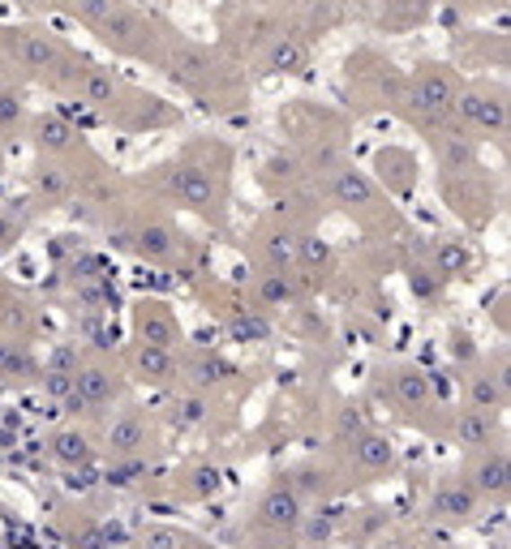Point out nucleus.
<instances>
[{
    "instance_id": "obj_41",
    "label": "nucleus",
    "mask_w": 511,
    "mask_h": 549,
    "mask_svg": "<svg viewBox=\"0 0 511 549\" xmlns=\"http://www.w3.org/2000/svg\"><path fill=\"white\" fill-rule=\"evenodd\" d=\"M112 245H117V249H134V236H129V232H117V236H112Z\"/></svg>"
},
{
    "instance_id": "obj_38",
    "label": "nucleus",
    "mask_w": 511,
    "mask_h": 549,
    "mask_svg": "<svg viewBox=\"0 0 511 549\" xmlns=\"http://www.w3.org/2000/svg\"><path fill=\"white\" fill-rule=\"evenodd\" d=\"M413 288H417L421 296H434V292H438V283H434V279H430L426 271H413Z\"/></svg>"
},
{
    "instance_id": "obj_11",
    "label": "nucleus",
    "mask_w": 511,
    "mask_h": 549,
    "mask_svg": "<svg viewBox=\"0 0 511 549\" xmlns=\"http://www.w3.org/2000/svg\"><path fill=\"white\" fill-rule=\"evenodd\" d=\"M331 189H335V197H339L344 206H366V202L374 197V185L361 177V172H353V168L335 172V185H331Z\"/></svg>"
},
{
    "instance_id": "obj_16",
    "label": "nucleus",
    "mask_w": 511,
    "mask_h": 549,
    "mask_svg": "<svg viewBox=\"0 0 511 549\" xmlns=\"http://www.w3.org/2000/svg\"><path fill=\"white\" fill-rule=\"evenodd\" d=\"M35 142H40L43 151H65V146L74 142V129H69V120L43 117L40 125H35Z\"/></svg>"
},
{
    "instance_id": "obj_26",
    "label": "nucleus",
    "mask_w": 511,
    "mask_h": 549,
    "mask_svg": "<svg viewBox=\"0 0 511 549\" xmlns=\"http://www.w3.org/2000/svg\"><path fill=\"white\" fill-rule=\"evenodd\" d=\"M267 257H271L276 266H293L296 262V240L288 232H276L271 240H267Z\"/></svg>"
},
{
    "instance_id": "obj_29",
    "label": "nucleus",
    "mask_w": 511,
    "mask_h": 549,
    "mask_svg": "<svg viewBox=\"0 0 511 549\" xmlns=\"http://www.w3.org/2000/svg\"><path fill=\"white\" fill-rule=\"evenodd\" d=\"M207 416V404L198 399V395H185V399H177V408H172V421L177 425H198Z\"/></svg>"
},
{
    "instance_id": "obj_25",
    "label": "nucleus",
    "mask_w": 511,
    "mask_h": 549,
    "mask_svg": "<svg viewBox=\"0 0 511 549\" xmlns=\"http://www.w3.org/2000/svg\"><path fill=\"white\" fill-rule=\"evenodd\" d=\"M82 91H86L91 103H112V78L99 74V69H86V74H82Z\"/></svg>"
},
{
    "instance_id": "obj_30",
    "label": "nucleus",
    "mask_w": 511,
    "mask_h": 549,
    "mask_svg": "<svg viewBox=\"0 0 511 549\" xmlns=\"http://www.w3.org/2000/svg\"><path fill=\"white\" fill-rule=\"evenodd\" d=\"M233 373V365H224V361H216V356H202L194 365V378L202 382V387H211V382H219V378H228Z\"/></svg>"
},
{
    "instance_id": "obj_28",
    "label": "nucleus",
    "mask_w": 511,
    "mask_h": 549,
    "mask_svg": "<svg viewBox=\"0 0 511 549\" xmlns=\"http://www.w3.org/2000/svg\"><path fill=\"white\" fill-rule=\"evenodd\" d=\"M438 266H443L447 274L464 271V266H469V249L455 245V240H443V245H438Z\"/></svg>"
},
{
    "instance_id": "obj_8",
    "label": "nucleus",
    "mask_w": 511,
    "mask_h": 549,
    "mask_svg": "<svg viewBox=\"0 0 511 549\" xmlns=\"http://www.w3.org/2000/svg\"><path fill=\"white\" fill-rule=\"evenodd\" d=\"M74 391L82 395L86 408H99V404H108V399L117 395V382L103 370H86V373H74Z\"/></svg>"
},
{
    "instance_id": "obj_2",
    "label": "nucleus",
    "mask_w": 511,
    "mask_h": 549,
    "mask_svg": "<svg viewBox=\"0 0 511 549\" xmlns=\"http://www.w3.org/2000/svg\"><path fill=\"white\" fill-rule=\"evenodd\" d=\"M413 103L421 112H447L455 103V82L447 74H421L413 82Z\"/></svg>"
},
{
    "instance_id": "obj_21",
    "label": "nucleus",
    "mask_w": 511,
    "mask_h": 549,
    "mask_svg": "<svg viewBox=\"0 0 511 549\" xmlns=\"http://www.w3.org/2000/svg\"><path fill=\"white\" fill-rule=\"evenodd\" d=\"M434 510L443 519H464V515H472V490H443L438 502H434Z\"/></svg>"
},
{
    "instance_id": "obj_6",
    "label": "nucleus",
    "mask_w": 511,
    "mask_h": 549,
    "mask_svg": "<svg viewBox=\"0 0 511 549\" xmlns=\"http://www.w3.org/2000/svg\"><path fill=\"white\" fill-rule=\"evenodd\" d=\"M99 35H103V43H112V48H125V52H129V48H138L134 35H142V22L134 18L129 9H120L117 4L108 18L99 22Z\"/></svg>"
},
{
    "instance_id": "obj_24",
    "label": "nucleus",
    "mask_w": 511,
    "mask_h": 549,
    "mask_svg": "<svg viewBox=\"0 0 511 549\" xmlns=\"http://www.w3.org/2000/svg\"><path fill=\"white\" fill-rule=\"evenodd\" d=\"M35 189H40L43 197H65L69 194V177H65L60 168H40V172H35Z\"/></svg>"
},
{
    "instance_id": "obj_40",
    "label": "nucleus",
    "mask_w": 511,
    "mask_h": 549,
    "mask_svg": "<svg viewBox=\"0 0 511 549\" xmlns=\"http://www.w3.org/2000/svg\"><path fill=\"white\" fill-rule=\"evenodd\" d=\"M339 430H344V433H357V430H361V416H357V412H344V421H339Z\"/></svg>"
},
{
    "instance_id": "obj_1",
    "label": "nucleus",
    "mask_w": 511,
    "mask_h": 549,
    "mask_svg": "<svg viewBox=\"0 0 511 549\" xmlns=\"http://www.w3.org/2000/svg\"><path fill=\"white\" fill-rule=\"evenodd\" d=\"M168 185H172V194L185 202V206H194V211H211V202H216V185L207 172H198V168H177V172H168Z\"/></svg>"
},
{
    "instance_id": "obj_9",
    "label": "nucleus",
    "mask_w": 511,
    "mask_h": 549,
    "mask_svg": "<svg viewBox=\"0 0 511 549\" xmlns=\"http://www.w3.org/2000/svg\"><path fill=\"white\" fill-rule=\"evenodd\" d=\"M108 447H112L117 455H134L138 447H146V425H142L138 416H120V421H112Z\"/></svg>"
},
{
    "instance_id": "obj_5",
    "label": "nucleus",
    "mask_w": 511,
    "mask_h": 549,
    "mask_svg": "<svg viewBox=\"0 0 511 549\" xmlns=\"http://www.w3.org/2000/svg\"><path fill=\"white\" fill-rule=\"evenodd\" d=\"M168 78L181 82V86L202 91L207 78H211V60L202 57V52H194V48H181V52H172V60H168Z\"/></svg>"
},
{
    "instance_id": "obj_13",
    "label": "nucleus",
    "mask_w": 511,
    "mask_h": 549,
    "mask_svg": "<svg viewBox=\"0 0 511 549\" xmlns=\"http://www.w3.org/2000/svg\"><path fill=\"white\" fill-rule=\"evenodd\" d=\"M52 455H57L60 464H69V468H78V464H91V442L82 438V433L65 430L52 438Z\"/></svg>"
},
{
    "instance_id": "obj_7",
    "label": "nucleus",
    "mask_w": 511,
    "mask_h": 549,
    "mask_svg": "<svg viewBox=\"0 0 511 549\" xmlns=\"http://www.w3.org/2000/svg\"><path fill=\"white\" fill-rule=\"evenodd\" d=\"M134 249H138L142 257H151V262H168V257L177 254V240H172V232H168L163 223H146V228L134 236Z\"/></svg>"
},
{
    "instance_id": "obj_15",
    "label": "nucleus",
    "mask_w": 511,
    "mask_h": 549,
    "mask_svg": "<svg viewBox=\"0 0 511 549\" xmlns=\"http://www.w3.org/2000/svg\"><path fill=\"white\" fill-rule=\"evenodd\" d=\"M455 438H460L464 447L490 442V412H464V416L455 421Z\"/></svg>"
},
{
    "instance_id": "obj_37",
    "label": "nucleus",
    "mask_w": 511,
    "mask_h": 549,
    "mask_svg": "<svg viewBox=\"0 0 511 549\" xmlns=\"http://www.w3.org/2000/svg\"><path fill=\"white\" fill-rule=\"evenodd\" d=\"M18 95H4V91H0V125H13V120H18Z\"/></svg>"
},
{
    "instance_id": "obj_33",
    "label": "nucleus",
    "mask_w": 511,
    "mask_h": 549,
    "mask_svg": "<svg viewBox=\"0 0 511 549\" xmlns=\"http://www.w3.org/2000/svg\"><path fill=\"white\" fill-rule=\"evenodd\" d=\"M0 373H31L26 353H18V348H4V344H0Z\"/></svg>"
},
{
    "instance_id": "obj_10",
    "label": "nucleus",
    "mask_w": 511,
    "mask_h": 549,
    "mask_svg": "<svg viewBox=\"0 0 511 549\" xmlns=\"http://www.w3.org/2000/svg\"><path fill=\"white\" fill-rule=\"evenodd\" d=\"M460 112H464L469 120H477L481 129H494V134L507 125V112H503V103H498V99H486V95H469L464 103H460Z\"/></svg>"
},
{
    "instance_id": "obj_31",
    "label": "nucleus",
    "mask_w": 511,
    "mask_h": 549,
    "mask_svg": "<svg viewBox=\"0 0 511 549\" xmlns=\"http://www.w3.org/2000/svg\"><path fill=\"white\" fill-rule=\"evenodd\" d=\"M288 296H293V283H288L284 274H267V279H262V301H267V305H284Z\"/></svg>"
},
{
    "instance_id": "obj_17",
    "label": "nucleus",
    "mask_w": 511,
    "mask_h": 549,
    "mask_svg": "<svg viewBox=\"0 0 511 549\" xmlns=\"http://www.w3.org/2000/svg\"><path fill=\"white\" fill-rule=\"evenodd\" d=\"M395 395L409 404V408H421L426 399H430V378L417 370H404L400 378H395Z\"/></svg>"
},
{
    "instance_id": "obj_34",
    "label": "nucleus",
    "mask_w": 511,
    "mask_h": 549,
    "mask_svg": "<svg viewBox=\"0 0 511 549\" xmlns=\"http://www.w3.org/2000/svg\"><path fill=\"white\" fill-rule=\"evenodd\" d=\"M43 387H48V395H57V399H69L74 395V373H48Z\"/></svg>"
},
{
    "instance_id": "obj_20",
    "label": "nucleus",
    "mask_w": 511,
    "mask_h": 549,
    "mask_svg": "<svg viewBox=\"0 0 511 549\" xmlns=\"http://www.w3.org/2000/svg\"><path fill=\"white\" fill-rule=\"evenodd\" d=\"M477 490L481 493L507 490V459H503V455H494V459H486V464L477 468Z\"/></svg>"
},
{
    "instance_id": "obj_36",
    "label": "nucleus",
    "mask_w": 511,
    "mask_h": 549,
    "mask_svg": "<svg viewBox=\"0 0 511 549\" xmlns=\"http://www.w3.org/2000/svg\"><path fill=\"white\" fill-rule=\"evenodd\" d=\"M74 365H78V353H74V348H57V356H52V373H74Z\"/></svg>"
},
{
    "instance_id": "obj_22",
    "label": "nucleus",
    "mask_w": 511,
    "mask_h": 549,
    "mask_svg": "<svg viewBox=\"0 0 511 549\" xmlns=\"http://www.w3.org/2000/svg\"><path fill=\"white\" fill-rule=\"evenodd\" d=\"M498 399H503V382L498 378H472V404H477V412L498 408Z\"/></svg>"
},
{
    "instance_id": "obj_4",
    "label": "nucleus",
    "mask_w": 511,
    "mask_h": 549,
    "mask_svg": "<svg viewBox=\"0 0 511 549\" xmlns=\"http://www.w3.org/2000/svg\"><path fill=\"white\" fill-rule=\"evenodd\" d=\"M262 519H267L271 528H296V524H301V498H296L293 485L267 490V498H262Z\"/></svg>"
},
{
    "instance_id": "obj_27",
    "label": "nucleus",
    "mask_w": 511,
    "mask_h": 549,
    "mask_svg": "<svg viewBox=\"0 0 511 549\" xmlns=\"http://www.w3.org/2000/svg\"><path fill=\"white\" fill-rule=\"evenodd\" d=\"M233 335L236 339H267L271 327H267V318H258V314H236L233 318Z\"/></svg>"
},
{
    "instance_id": "obj_19",
    "label": "nucleus",
    "mask_w": 511,
    "mask_h": 549,
    "mask_svg": "<svg viewBox=\"0 0 511 549\" xmlns=\"http://www.w3.org/2000/svg\"><path fill=\"white\" fill-rule=\"evenodd\" d=\"M138 365H142V373H146L151 382H168V378L177 373V365H172V353H163V348H142V353H138Z\"/></svg>"
},
{
    "instance_id": "obj_32",
    "label": "nucleus",
    "mask_w": 511,
    "mask_h": 549,
    "mask_svg": "<svg viewBox=\"0 0 511 549\" xmlns=\"http://www.w3.org/2000/svg\"><path fill=\"white\" fill-rule=\"evenodd\" d=\"M138 549H181V536L172 528H146Z\"/></svg>"
},
{
    "instance_id": "obj_14",
    "label": "nucleus",
    "mask_w": 511,
    "mask_h": 549,
    "mask_svg": "<svg viewBox=\"0 0 511 549\" xmlns=\"http://www.w3.org/2000/svg\"><path fill=\"white\" fill-rule=\"evenodd\" d=\"M392 459H395L392 442L378 438V433H366V438L357 442V464H361V468H387Z\"/></svg>"
},
{
    "instance_id": "obj_3",
    "label": "nucleus",
    "mask_w": 511,
    "mask_h": 549,
    "mask_svg": "<svg viewBox=\"0 0 511 549\" xmlns=\"http://www.w3.org/2000/svg\"><path fill=\"white\" fill-rule=\"evenodd\" d=\"M134 327L138 335L146 339V348H172L177 344V327H172V318L163 314L159 305H138V314H134Z\"/></svg>"
},
{
    "instance_id": "obj_18",
    "label": "nucleus",
    "mask_w": 511,
    "mask_h": 549,
    "mask_svg": "<svg viewBox=\"0 0 511 549\" xmlns=\"http://www.w3.org/2000/svg\"><path fill=\"white\" fill-rule=\"evenodd\" d=\"M271 69H279V74H301L305 69V43H296V39H284L271 48Z\"/></svg>"
},
{
    "instance_id": "obj_35",
    "label": "nucleus",
    "mask_w": 511,
    "mask_h": 549,
    "mask_svg": "<svg viewBox=\"0 0 511 549\" xmlns=\"http://www.w3.org/2000/svg\"><path fill=\"white\" fill-rule=\"evenodd\" d=\"M189 490H194L198 498L216 493V490H219V472H216V468H198V472H194V485H189Z\"/></svg>"
},
{
    "instance_id": "obj_23",
    "label": "nucleus",
    "mask_w": 511,
    "mask_h": 549,
    "mask_svg": "<svg viewBox=\"0 0 511 549\" xmlns=\"http://www.w3.org/2000/svg\"><path fill=\"white\" fill-rule=\"evenodd\" d=\"M296 257H301L305 266H327V262H331V249H327V240H318V236H301V240H296Z\"/></svg>"
},
{
    "instance_id": "obj_12",
    "label": "nucleus",
    "mask_w": 511,
    "mask_h": 549,
    "mask_svg": "<svg viewBox=\"0 0 511 549\" xmlns=\"http://www.w3.org/2000/svg\"><path fill=\"white\" fill-rule=\"evenodd\" d=\"M18 52H22V60L31 65V69H52L57 65V43L48 39V35H22L18 39Z\"/></svg>"
},
{
    "instance_id": "obj_39",
    "label": "nucleus",
    "mask_w": 511,
    "mask_h": 549,
    "mask_svg": "<svg viewBox=\"0 0 511 549\" xmlns=\"http://www.w3.org/2000/svg\"><path fill=\"white\" fill-rule=\"evenodd\" d=\"M13 236H18V223L9 219V211H0V245H9Z\"/></svg>"
}]
</instances>
